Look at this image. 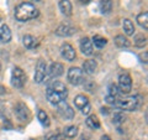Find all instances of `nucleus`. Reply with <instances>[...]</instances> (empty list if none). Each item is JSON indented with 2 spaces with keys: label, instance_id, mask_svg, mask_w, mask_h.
Masks as SVG:
<instances>
[{
  "label": "nucleus",
  "instance_id": "33",
  "mask_svg": "<svg viewBox=\"0 0 148 140\" xmlns=\"http://www.w3.org/2000/svg\"><path fill=\"white\" fill-rule=\"evenodd\" d=\"M79 140H90V137L88 134H83L82 137L79 138Z\"/></svg>",
  "mask_w": 148,
  "mask_h": 140
},
{
  "label": "nucleus",
  "instance_id": "35",
  "mask_svg": "<svg viewBox=\"0 0 148 140\" xmlns=\"http://www.w3.org/2000/svg\"><path fill=\"white\" fill-rule=\"evenodd\" d=\"M101 140H111V139H110V137H108V135H103V137H101Z\"/></svg>",
  "mask_w": 148,
  "mask_h": 140
},
{
  "label": "nucleus",
  "instance_id": "25",
  "mask_svg": "<svg viewBox=\"0 0 148 140\" xmlns=\"http://www.w3.org/2000/svg\"><path fill=\"white\" fill-rule=\"evenodd\" d=\"M92 41H94V45H95L98 49H103L104 46L108 44L106 39H104L103 36H99V35H95L94 37H92Z\"/></svg>",
  "mask_w": 148,
  "mask_h": 140
},
{
  "label": "nucleus",
  "instance_id": "6",
  "mask_svg": "<svg viewBox=\"0 0 148 140\" xmlns=\"http://www.w3.org/2000/svg\"><path fill=\"white\" fill-rule=\"evenodd\" d=\"M132 89V79L130 77V74L123 73L120 76L119 78V91L120 93H123V94H127Z\"/></svg>",
  "mask_w": 148,
  "mask_h": 140
},
{
  "label": "nucleus",
  "instance_id": "20",
  "mask_svg": "<svg viewBox=\"0 0 148 140\" xmlns=\"http://www.w3.org/2000/svg\"><path fill=\"white\" fill-rule=\"evenodd\" d=\"M74 103H75V107L77 108H79V109H83L86 104H89V100H88V98L85 96H77L75 97V99H74Z\"/></svg>",
  "mask_w": 148,
  "mask_h": 140
},
{
  "label": "nucleus",
  "instance_id": "16",
  "mask_svg": "<svg viewBox=\"0 0 148 140\" xmlns=\"http://www.w3.org/2000/svg\"><path fill=\"white\" fill-rule=\"evenodd\" d=\"M85 123H86V125L90 129H99L100 128V122H99V119H98V116H96V115L88 116L86 120H85Z\"/></svg>",
  "mask_w": 148,
  "mask_h": 140
},
{
  "label": "nucleus",
  "instance_id": "17",
  "mask_svg": "<svg viewBox=\"0 0 148 140\" xmlns=\"http://www.w3.org/2000/svg\"><path fill=\"white\" fill-rule=\"evenodd\" d=\"M83 68H84V71L88 74H92L96 69V62L94 60H88V61H85L83 63Z\"/></svg>",
  "mask_w": 148,
  "mask_h": 140
},
{
  "label": "nucleus",
  "instance_id": "29",
  "mask_svg": "<svg viewBox=\"0 0 148 140\" xmlns=\"http://www.w3.org/2000/svg\"><path fill=\"white\" fill-rule=\"evenodd\" d=\"M123 122V115L122 114H115L114 115V123L115 124H120Z\"/></svg>",
  "mask_w": 148,
  "mask_h": 140
},
{
  "label": "nucleus",
  "instance_id": "19",
  "mask_svg": "<svg viewBox=\"0 0 148 140\" xmlns=\"http://www.w3.org/2000/svg\"><path fill=\"white\" fill-rule=\"evenodd\" d=\"M100 10L103 14H109L112 10V0H100Z\"/></svg>",
  "mask_w": 148,
  "mask_h": 140
},
{
  "label": "nucleus",
  "instance_id": "42",
  "mask_svg": "<svg viewBox=\"0 0 148 140\" xmlns=\"http://www.w3.org/2000/svg\"><path fill=\"white\" fill-rule=\"evenodd\" d=\"M31 140H32V139H31Z\"/></svg>",
  "mask_w": 148,
  "mask_h": 140
},
{
  "label": "nucleus",
  "instance_id": "12",
  "mask_svg": "<svg viewBox=\"0 0 148 140\" xmlns=\"http://www.w3.org/2000/svg\"><path fill=\"white\" fill-rule=\"evenodd\" d=\"M80 50H82V52L86 56L92 55V41H90L88 37L82 39L80 40Z\"/></svg>",
  "mask_w": 148,
  "mask_h": 140
},
{
  "label": "nucleus",
  "instance_id": "22",
  "mask_svg": "<svg viewBox=\"0 0 148 140\" xmlns=\"http://www.w3.org/2000/svg\"><path fill=\"white\" fill-rule=\"evenodd\" d=\"M123 31L126 32V35H128V36L133 35V32H135V26H133L132 21L128 20V19H125L123 20Z\"/></svg>",
  "mask_w": 148,
  "mask_h": 140
},
{
  "label": "nucleus",
  "instance_id": "2",
  "mask_svg": "<svg viewBox=\"0 0 148 140\" xmlns=\"http://www.w3.org/2000/svg\"><path fill=\"white\" fill-rule=\"evenodd\" d=\"M38 16V10L30 3H21L16 9H15V17L16 20L25 22L32 20Z\"/></svg>",
  "mask_w": 148,
  "mask_h": 140
},
{
  "label": "nucleus",
  "instance_id": "15",
  "mask_svg": "<svg viewBox=\"0 0 148 140\" xmlns=\"http://www.w3.org/2000/svg\"><path fill=\"white\" fill-rule=\"evenodd\" d=\"M59 9H61V11L66 16H71L72 15L73 6H72V4H71L69 0H61V1H59Z\"/></svg>",
  "mask_w": 148,
  "mask_h": 140
},
{
  "label": "nucleus",
  "instance_id": "40",
  "mask_svg": "<svg viewBox=\"0 0 148 140\" xmlns=\"http://www.w3.org/2000/svg\"><path fill=\"white\" fill-rule=\"evenodd\" d=\"M32 1H41V0H32Z\"/></svg>",
  "mask_w": 148,
  "mask_h": 140
},
{
  "label": "nucleus",
  "instance_id": "31",
  "mask_svg": "<svg viewBox=\"0 0 148 140\" xmlns=\"http://www.w3.org/2000/svg\"><path fill=\"white\" fill-rule=\"evenodd\" d=\"M115 100H116V98L112 97V96H108V97H106V102H108L109 104H112V105H114Z\"/></svg>",
  "mask_w": 148,
  "mask_h": 140
},
{
  "label": "nucleus",
  "instance_id": "4",
  "mask_svg": "<svg viewBox=\"0 0 148 140\" xmlns=\"http://www.w3.org/2000/svg\"><path fill=\"white\" fill-rule=\"evenodd\" d=\"M26 82V76L25 72L22 71L20 67H15L12 69V74H11V83L14 87L16 88H22Z\"/></svg>",
  "mask_w": 148,
  "mask_h": 140
},
{
  "label": "nucleus",
  "instance_id": "13",
  "mask_svg": "<svg viewBox=\"0 0 148 140\" xmlns=\"http://www.w3.org/2000/svg\"><path fill=\"white\" fill-rule=\"evenodd\" d=\"M63 71H64L63 64H62V63H58V62L52 63V64L49 66V69H48L51 77H59V76H62Z\"/></svg>",
  "mask_w": 148,
  "mask_h": 140
},
{
  "label": "nucleus",
  "instance_id": "18",
  "mask_svg": "<svg viewBox=\"0 0 148 140\" xmlns=\"http://www.w3.org/2000/svg\"><path fill=\"white\" fill-rule=\"evenodd\" d=\"M115 44H116L117 47L120 49H126V47H130V41L126 39V37H123L122 35H119L115 37Z\"/></svg>",
  "mask_w": 148,
  "mask_h": 140
},
{
  "label": "nucleus",
  "instance_id": "9",
  "mask_svg": "<svg viewBox=\"0 0 148 140\" xmlns=\"http://www.w3.org/2000/svg\"><path fill=\"white\" fill-rule=\"evenodd\" d=\"M15 114L18 119L22 120V122H26V120H29V118H30L27 107L24 103H17L15 105Z\"/></svg>",
  "mask_w": 148,
  "mask_h": 140
},
{
  "label": "nucleus",
  "instance_id": "27",
  "mask_svg": "<svg viewBox=\"0 0 148 140\" xmlns=\"http://www.w3.org/2000/svg\"><path fill=\"white\" fill-rule=\"evenodd\" d=\"M78 134V128L74 127V125H71V127H67L64 129V135L68 138H74Z\"/></svg>",
  "mask_w": 148,
  "mask_h": 140
},
{
  "label": "nucleus",
  "instance_id": "38",
  "mask_svg": "<svg viewBox=\"0 0 148 140\" xmlns=\"http://www.w3.org/2000/svg\"><path fill=\"white\" fill-rule=\"evenodd\" d=\"M80 1H82L83 4H88V3H90L91 0H80Z\"/></svg>",
  "mask_w": 148,
  "mask_h": 140
},
{
  "label": "nucleus",
  "instance_id": "24",
  "mask_svg": "<svg viewBox=\"0 0 148 140\" xmlns=\"http://www.w3.org/2000/svg\"><path fill=\"white\" fill-rule=\"evenodd\" d=\"M133 44H135V46H137V47H143V46L147 45V37L143 34L136 35L135 40H133Z\"/></svg>",
  "mask_w": 148,
  "mask_h": 140
},
{
  "label": "nucleus",
  "instance_id": "26",
  "mask_svg": "<svg viewBox=\"0 0 148 140\" xmlns=\"http://www.w3.org/2000/svg\"><path fill=\"white\" fill-rule=\"evenodd\" d=\"M37 116H38V120L41 123H42L43 125H46V127H48L49 125V119H48V115L46 114L45 110H38V114H37Z\"/></svg>",
  "mask_w": 148,
  "mask_h": 140
},
{
  "label": "nucleus",
  "instance_id": "41",
  "mask_svg": "<svg viewBox=\"0 0 148 140\" xmlns=\"http://www.w3.org/2000/svg\"><path fill=\"white\" fill-rule=\"evenodd\" d=\"M0 21H1V20H0Z\"/></svg>",
  "mask_w": 148,
  "mask_h": 140
},
{
  "label": "nucleus",
  "instance_id": "8",
  "mask_svg": "<svg viewBox=\"0 0 148 140\" xmlns=\"http://www.w3.org/2000/svg\"><path fill=\"white\" fill-rule=\"evenodd\" d=\"M58 107V113L61 114L64 119H73V116H74V110L69 107V104L67 103L66 100H62L61 103H58L57 104Z\"/></svg>",
  "mask_w": 148,
  "mask_h": 140
},
{
  "label": "nucleus",
  "instance_id": "36",
  "mask_svg": "<svg viewBox=\"0 0 148 140\" xmlns=\"http://www.w3.org/2000/svg\"><path fill=\"white\" fill-rule=\"evenodd\" d=\"M101 113H103V114H108V109H106V108H101Z\"/></svg>",
  "mask_w": 148,
  "mask_h": 140
},
{
  "label": "nucleus",
  "instance_id": "34",
  "mask_svg": "<svg viewBox=\"0 0 148 140\" xmlns=\"http://www.w3.org/2000/svg\"><path fill=\"white\" fill-rule=\"evenodd\" d=\"M5 87H3V86H0V94H4V93H5Z\"/></svg>",
  "mask_w": 148,
  "mask_h": 140
},
{
  "label": "nucleus",
  "instance_id": "21",
  "mask_svg": "<svg viewBox=\"0 0 148 140\" xmlns=\"http://www.w3.org/2000/svg\"><path fill=\"white\" fill-rule=\"evenodd\" d=\"M137 22L138 25L142 26L145 30L148 29V12H142L137 16Z\"/></svg>",
  "mask_w": 148,
  "mask_h": 140
},
{
  "label": "nucleus",
  "instance_id": "28",
  "mask_svg": "<svg viewBox=\"0 0 148 140\" xmlns=\"http://www.w3.org/2000/svg\"><path fill=\"white\" fill-rule=\"evenodd\" d=\"M109 91H110V94L109 96H112L116 98L119 94H120V91H119V87L116 85H110L109 86Z\"/></svg>",
  "mask_w": 148,
  "mask_h": 140
},
{
  "label": "nucleus",
  "instance_id": "3",
  "mask_svg": "<svg viewBox=\"0 0 148 140\" xmlns=\"http://www.w3.org/2000/svg\"><path fill=\"white\" fill-rule=\"evenodd\" d=\"M141 96H131L126 98H121V99H116L114 103V107L122 110H136L138 107L141 105Z\"/></svg>",
  "mask_w": 148,
  "mask_h": 140
},
{
  "label": "nucleus",
  "instance_id": "10",
  "mask_svg": "<svg viewBox=\"0 0 148 140\" xmlns=\"http://www.w3.org/2000/svg\"><path fill=\"white\" fill-rule=\"evenodd\" d=\"M56 34L62 37H68V36H72L75 34V29L71 25H61L56 30Z\"/></svg>",
  "mask_w": 148,
  "mask_h": 140
},
{
  "label": "nucleus",
  "instance_id": "39",
  "mask_svg": "<svg viewBox=\"0 0 148 140\" xmlns=\"http://www.w3.org/2000/svg\"><path fill=\"white\" fill-rule=\"evenodd\" d=\"M63 135H57V140H63Z\"/></svg>",
  "mask_w": 148,
  "mask_h": 140
},
{
  "label": "nucleus",
  "instance_id": "23",
  "mask_svg": "<svg viewBox=\"0 0 148 140\" xmlns=\"http://www.w3.org/2000/svg\"><path fill=\"white\" fill-rule=\"evenodd\" d=\"M24 45H25V47L27 49H34L35 46L37 45V41L34 36H31V35H25L24 36Z\"/></svg>",
  "mask_w": 148,
  "mask_h": 140
},
{
  "label": "nucleus",
  "instance_id": "5",
  "mask_svg": "<svg viewBox=\"0 0 148 140\" xmlns=\"http://www.w3.org/2000/svg\"><path fill=\"white\" fill-rule=\"evenodd\" d=\"M68 81L74 86H78L84 81V74L79 67H72L68 71Z\"/></svg>",
  "mask_w": 148,
  "mask_h": 140
},
{
  "label": "nucleus",
  "instance_id": "7",
  "mask_svg": "<svg viewBox=\"0 0 148 140\" xmlns=\"http://www.w3.org/2000/svg\"><path fill=\"white\" fill-rule=\"evenodd\" d=\"M46 72H47V66H46V62L40 60L37 62L36 66V71H35V82L36 83H41L46 77Z\"/></svg>",
  "mask_w": 148,
  "mask_h": 140
},
{
  "label": "nucleus",
  "instance_id": "14",
  "mask_svg": "<svg viewBox=\"0 0 148 140\" xmlns=\"http://www.w3.org/2000/svg\"><path fill=\"white\" fill-rule=\"evenodd\" d=\"M11 40V31L9 29L8 25L0 26V41L1 42H10Z\"/></svg>",
  "mask_w": 148,
  "mask_h": 140
},
{
  "label": "nucleus",
  "instance_id": "11",
  "mask_svg": "<svg viewBox=\"0 0 148 140\" xmlns=\"http://www.w3.org/2000/svg\"><path fill=\"white\" fill-rule=\"evenodd\" d=\"M61 51H62V56L67 61H73L75 58V51H74V49L69 44H64L62 46Z\"/></svg>",
  "mask_w": 148,
  "mask_h": 140
},
{
  "label": "nucleus",
  "instance_id": "30",
  "mask_svg": "<svg viewBox=\"0 0 148 140\" xmlns=\"http://www.w3.org/2000/svg\"><path fill=\"white\" fill-rule=\"evenodd\" d=\"M90 109H91V105H90V103H89V104H86V105L84 107V108H83V109H82V113L86 115V114H89V112H90Z\"/></svg>",
  "mask_w": 148,
  "mask_h": 140
},
{
  "label": "nucleus",
  "instance_id": "1",
  "mask_svg": "<svg viewBox=\"0 0 148 140\" xmlns=\"http://www.w3.org/2000/svg\"><path fill=\"white\" fill-rule=\"evenodd\" d=\"M67 96H68V89L62 82L54 81L47 87L46 97L49 100V103H52V104L57 105L62 100H66Z\"/></svg>",
  "mask_w": 148,
  "mask_h": 140
},
{
  "label": "nucleus",
  "instance_id": "37",
  "mask_svg": "<svg viewBox=\"0 0 148 140\" xmlns=\"http://www.w3.org/2000/svg\"><path fill=\"white\" fill-rule=\"evenodd\" d=\"M48 140H57V135H52V137H49Z\"/></svg>",
  "mask_w": 148,
  "mask_h": 140
},
{
  "label": "nucleus",
  "instance_id": "32",
  "mask_svg": "<svg viewBox=\"0 0 148 140\" xmlns=\"http://www.w3.org/2000/svg\"><path fill=\"white\" fill-rule=\"evenodd\" d=\"M140 60H141V62H143V63H147V52H145V53L140 55Z\"/></svg>",
  "mask_w": 148,
  "mask_h": 140
}]
</instances>
